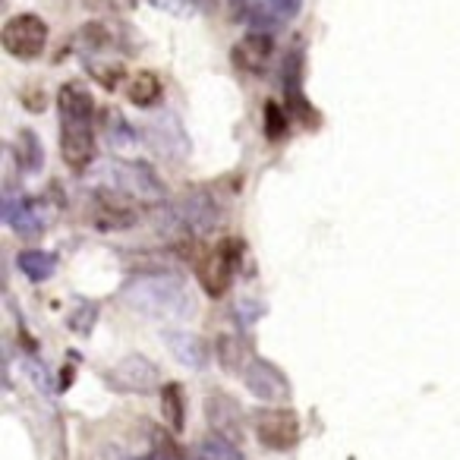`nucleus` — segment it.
<instances>
[{
  "mask_svg": "<svg viewBox=\"0 0 460 460\" xmlns=\"http://www.w3.org/2000/svg\"><path fill=\"white\" fill-rule=\"evenodd\" d=\"M123 300L148 319H190L192 296L177 275H142L127 284Z\"/></svg>",
  "mask_w": 460,
  "mask_h": 460,
  "instance_id": "nucleus-1",
  "label": "nucleus"
},
{
  "mask_svg": "<svg viewBox=\"0 0 460 460\" xmlns=\"http://www.w3.org/2000/svg\"><path fill=\"white\" fill-rule=\"evenodd\" d=\"M217 224V205L211 202L205 192H192V196L180 199L173 208L164 211V221H161V230L167 237H202L208 230H215Z\"/></svg>",
  "mask_w": 460,
  "mask_h": 460,
  "instance_id": "nucleus-2",
  "label": "nucleus"
},
{
  "mask_svg": "<svg viewBox=\"0 0 460 460\" xmlns=\"http://www.w3.org/2000/svg\"><path fill=\"white\" fill-rule=\"evenodd\" d=\"M0 41L7 48V54L20 60H35L45 54L48 45V26L45 20H39L35 13H20L13 20H7L4 32H0Z\"/></svg>",
  "mask_w": 460,
  "mask_h": 460,
  "instance_id": "nucleus-3",
  "label": "nucleus"
},
{
  "mask_svg": "<svg viewBox=\"0 0 460 460\" xmlns=\"http://www.w3.org/2000/svg\"><path fill=\"white\" fill-rule=\"evenodd\" d=\"M256 438L269 451H290L303 438L300 420L294 410H265L256 416Z\"/></svg>",
  "mask_w": 460,
  "mask_h": 460,
  "instance_id": "nucleus-4",
  "label": "nucleus"
},
{
  "mask_svg": "<svg viewBox=\"0 0 460 460\" xmlns=\"http://www.w3.org/2000/svg\"><path fill=\"white\" fill-rule=\"evenodd\" d=\"M104 180L114 186L123 196L136 199H161L164 196V186L152 173V167L146 164H127V161H114V164L104 171Z\"/></svg>",
  "mask_w": 460,
  "mask_h": 460,
  "instance_id": "nucleus-5",
  "label": "nucleus"
},
{
  "mask_svg": "<svg viewBox=\"0 0 460 460\" xmlns=\"http://www.w3.org/2000/svg\"><path fill=\"white\" fill-rule=\"evenodd\" d=\"M60 155L70 171H89V164L95 161V123L60 120Z\"/></svg>",
  "mask_w": 460,
  "mask_h": 460,
  "instance_id": "nucleus-6",
  "label": "nucleus"
},
{
  "mask_svg": "<svg viewBox=\"0 0 460 460\" xmlns=\"http://www.w3.org/2000/svg\"><path fill=\"white\" fill-rule=\"evenodd\" d=\"M108 385L114 391H127V394H152L158 388V366L148 363L139 353H129L108 372Z\"/></svg>",
  "mask_w": 460,
  "mask_h": 460,
  "instance_id": "nucleus-7",
  "label": "nucleus"
},
{
  "mask_svg": "<svg viewBox=\"0 0 460 460\" xmlns=\"http://www.w3.org/2000/svg\"><path fill=\"white\" fill-rule=\"evenodd\" d=\"M243 382L250 388L252 397L259 401H269V403H278V401H288L290 397V382L281 369L269 363V359H252L243 372Z\"/></svg>",
  "mask_w": 460,
  "mask_h": 460,
  "instance_id": "nucleus-8",
  "label": "nucleus"
},
{
  "mask_svg": "<svg viewBox=\"0 0 460 460\" xmlns=\"http://www.w3.org/2000/svg\"><path fill=\"white\" fill-rule=\"evenodd\" d=\"M205 420H208L211 432L221 435V438H230V441H243V410L237 407V401L227 394H211L205 401Z\"/></svg>",
  "mask_w": 460,
  "mask_h": 460,
  "instance_id": "nucleus-9",
  "label": "nucleus"
},
{
  "mask_svg": "<svg viewBox=\"0 0 460 460\" xmlns=\"http://www.w3.org/2000/svg\"><path fill=\"white\" fill-rule=\"evenodd\" d=\"M230 278H234V259H230L227 250L208 252L202 259V265H199V284H202V290L211 300H221L227 294Z\"/></svg>",
  "mask_w": 460,
  "mask_h": 460,
  "instance_id": "nucleus-10",
  "label": "nucleus"
},
{
  "mask_svg": "<svg viewBox=\"0 0 460 460\" xmlns=\"http://www.w3.org/2000/svg\"><path fill=\"white\" fill-rule=\"evenodd\" d=\"M271 54H275V45H271L269 35H250V39L237 41L230 60H234V66L243 73H265Z\"/></svg>",
  "mask_w": 460,
  "mask_h": 460,
  "instance_id": "nucleus-11",
  "label": "nucleus"
},
{
  "mask_svg": "<svg viewBox=\"0 0 460 460\" xmlns=\"http://www.w3.org/2000/svg\"><path fill=\"white\" fill-rule=\"evenodd\" d=\"M4 217H7V224H13L16 234H22V237H35V234L45 230L48 211H45V205L35 202V199H22V202L7 199V211H4Z\"/></svg>",
  "mask_w": 460,
  "mask_h": 460,
  "instance_id": "nucleus-12",
  "label": "nucleus"
},
{
  "mask_svg": "<svg viewBox=\"0 0 460 460\" xmlns=\"http://www.w3.org/2000/svg\"><path fill=\"white\" fill-rule=\"evenodd\" d=\"M136 217L139 215H136L133 205H127L117 196H102V202L92 208V224L98 230H127L136 224Z\"/></svg>",
  "mask_w": 460,
  "mask_h": 460,
  "instance_id": "nucleus-13",
  "label": "nucleus"
},
{
  "mask_svg": "<svg viewBox=\"0 0 460 460\" xmlns=\"http://www.w3.org/2000/svg\"><path fill=\"white\" fill-rule=\"evenodd\" d=\"M58 111L60 120H83L95 123V102H92L89 89L79 83H66L58 95Z\"/></svg>",
  "mask_w": 460,
  "mask_h": 460,
  "instance_id": "nucleus-14",
  "label": "nucleus"
},
{
  "mask_svg": "<svg viewBox=\"0 0 460 460\" xmlns=\"http://www.w3.org/2000/svg\"><path fill=\"white\" fill-rule=\"evenodd\" d=\"M167 350L177 357V363H183L186 369H202L205 366V344L190 332H167Z\"/></svg>",
  "mask_w": 460,
  "mask_h": 460,
  "instance_id": "nucleus-15",
  "label": "nucleus"
},
{
  "mask_svg": "<svg viewBox=\"0 0 460 460\" xmlns=\"http://www.w3.org/2000/svg\"><path fill=\"white\" fill-rule=\"evenodd\" d=\"M217 359H221V369L230 372V376H243L246 366L252 363L250 350H246V344L237 334H221L217 338Z\"/></svg>",
  "mask_w": 460,
  "mask_h": 460,
  "instance_id": "nucleus-16",
  "label": "nucleus"
},
{
  "mask_svg": "<svg viewBox=\"0 0 460 460\" xmlns=\"http://www.w3.org/2000/svg\"><path fill=\"white\" fill-rule=\"evenodd\" d=\"M161 92H164L161 79L148 70L136 73V76L127 83V98H129V104H136V108H152V104H158Z\"/></svg>",
  "mask_w": 460,
  "mask_h": 460,
  "instance_id": "nucleus-17",
  "label": "nucleus"
},
{
  "mask_svg": "<svg viewBox=\"0 0 460 460\" xmlns=\"http://www.w3.org/2000/svg\"><path fill=\"white\" fill-rule=\"evenodd\" d=\"M161 413H164V422L171 426V432H183L186 397L180 385H164V388H161Z\"/></svg>",
  "mask_w": 460,
  "mask_h": 460,
  "instance_id": "nucleus-18",
  "label": "nucleus"
},
{
  "mask_svg": "<svg viewBox=\"0 0 460 460\" xmlns=\"http://www.w3.org/2000/svg\"><path fill=\"white\" fill-rule=\"evenodd\" d=\"M199 454H202V460H243V451H240L237 441L221 438V435H208L199 445Z\"/></svg>",
  "mask_w": 460,
  "mask_h": 460,
  "instance_id": "nucleus-19",
  "label": "nucleus"
},
{
  "mask_svg": "<svg viewBox=\"0 0 460 460\" xmlns=\"http://www.w3.org/2000/svg\"><path fill=\"white\" fill-rule=\"evenodd\" d=\"M20 269L26 278H32V281H45V278L54 275V256H48V252L41 250H29L20 256Z\"/></svg>",
  "mask_w": 460,
  "mask_h": 460,
  "instance_id": "nucleus-20",
  "label": "nucleus"
},
{
  "mask_svg": "<svg viewBox=\"0 0 460 460\" xmlns=\"http://www.w3.org/2000/svg\"><path fill=\"white\" fill-rule=\"evenodd\" d=\"M284 133H288V114H284V108L278 102H269L265 104V136L271 142H278Z\"/></svg>",
  "mask_w": 460,
  "mask_h": 460,
  "instance_id": "nucleus-21",
  "label": "nucleus"
},
{
  "mask_svg": "<svg viewBox=\"0 0 460 460\" xmlns=\"http://www.w3.org/2000/svg\"><path fill=\"white\" fill-rule=\"evenodd\" d=\"M20 164L26 171H39L41 167V146L35 139V133H22L20 136Z\"/></svg>",
  "mask_w": 460,
  "mask_h": 460,
  "instance_id": "nucleus-22",
  "label": "nucleus"
},
{
  "mask_svg": "<svg viewBox=\"0 0 460 460\" xmlns=\"http://www.w3.org/2000/svg\"><path fill=\"white\" fill-rule=\"evenodd\" d=\"M79 41H85V48H92V51H102V48L111 45V35L102 22H89V26L79 32Z\"/></svg>",
  "mask_w": 460,
  "mask_h": 460,
  "instance_id": "nucleus-23",
  "label": "nucleus"
},
{
  "mask_svg": "<svg viewBox=\"0 0 460 460\" xmlns=\"http://www.w3.org/2000/svg\"><path fill=\"white\" fill-rule=\"evenodd\" d=\"M92 76H95L104 89H117V83L123 79V70H120V66H104V70H102V66H95V70H92Z\"/></svg>",
  "mask_w": 460,
  "mask_h": 460,
  "instance_id": "nucleus-24",
  "label": "nucleus"
},
{
  "mask_svg": "<svg viewBox=\"0 0 460 460\" xmlns=\"http://www.w3.org/2000/svg\"><path fill=\"white\" fill-rule=\"evenodd\" d=\"M92 322H95V309H92L89 303H83V315H76V313L70 315V328H76V332H83V334L92 328Z\"/></svg>",
  "mask_w": 460,
  "mask_h": 460,
  "instance_id": "nucleus-25",
  "label": "nucleus"
},
{
  "mask_svg": "<svg viewBox=\"0 0 460 460\" xmlns=\"http://www.w3.org/2000/svg\"><path fill=\"white\" fill-rule=\"evenodd\" d=\"M271 4H275V10H278V16L281 13H296V7H300V0H271Z\"/></svg>",
  "mask_w": 460,
  "mask_h": 460,
  "instance_id": "nucleus-26",
  "label": "nucleus"
}]
</instances>
